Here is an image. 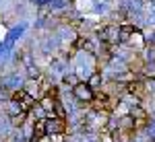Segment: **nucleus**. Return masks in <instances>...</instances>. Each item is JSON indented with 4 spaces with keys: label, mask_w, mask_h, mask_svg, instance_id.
I'll return each instance as SVG.
<instances>
[{
    "label": "nucleus",
    "mask_w": 155,
    "mask_h": 142,
    "mask_svg": "<svg viewBox=\"0 0 155 142\" xmlns=\"http://www.w3.org/2000/svg\"><path fill=\"white\" fill-rule=\"evenodd\" d=\"M74 97H77L79 101H87V103H91L93 97H95V93L91 91L89 84H74Z\"/></svg>",
    "instance_id": "obj_1"
},
{
    "label": "nucleus",
    "mask_w": 155,
    "mask_h": 142,
    "mask_svg": "<svg viewBox=\"0 0 155 142\" xmlns=\"http://www.w3.org/2000/svg\"><path fill=\"white\" fill-rule=\"evenodd\" d=\"M64 130H66V119L60 118L48 119V134H64Z\"/></svg>",
    "instance_id": "obj_2"
},
{
    "label": "nucleus",
    "mask_w": 155,
    "mask_h": 142,
    "mask_svg": "<svg viewBox=\"0 0 155 142\" xmlns=\"http://www.w3.org/2000/svg\"><path fill=\"white\" fill-rule=\"evenodd\" d=\"M46 134H48V119L41 118V119H37L35 126H33V136L35 138H44Z\"/></svg>",
    "instance_id": "obj_3"
},
{
    "label": "nucleus",
    "mask_w": 155,
    "mask_h": 142,
    "mask_svg": "<svg viewBox=\"0 0 155 142\" xmlns=\"http://www.w3.org/2000/svg\"><path fill=\"white\" fill-rule=\"evenodd\" d=\"M89 87H91V91H93V93H95L97 89H101V87H104V84H101V74H99V72H95V74L89 78Z\"/></svg>",
    "instance_id": "obj_4"
}]
</instances>
